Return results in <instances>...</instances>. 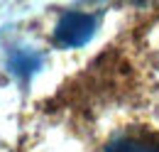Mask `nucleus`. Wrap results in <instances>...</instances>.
<instances>
[{"label":"nucleus","instance_id":"1","mask_svg":"<svg viewBox=\"0 0 159 152\" xmlns=\"http://www.w3.org/2000/svg\"><path fill=\"white\" fill-rule=\"evenodd\" d=\"M98 30V17L91 12H64L59 22L54 25L52 39L57 47L64 49H76L83 47L86 42H91Z\"/></svg>","mask_w":159,"mask_h":152},{"label":"nucleus","instance_id":"2","mask_svg":"<svg viewBox=\"0 0 159 152\" xmlns=\"http://www.w3.org/2000/svg\"><path fill=\"white\" fill-rule=\"evenodd\" d=\"M105 152H159V133H149L144 128L115 133L105 142Z\"/></svg>","mask_w":159,"mask_h":152},{"label":"nucleus","instance_id":"3","mask_svg":"<svg viewBox=\"0 0 159 152\" xmlns=\"http://www.w3.org/2000/svg\"><path fill=\"white\" fill-rule=\"evenodd\" d=\"M5 66H7L10 76H15L17 81L27 83V81H32V76H37L42 71V66H44V57H42L39 52L30 49V47H17V49L10 52V57H7V64H5Z\"/></svg>","mask_w":159,"mask_h":152}]
</instances>
